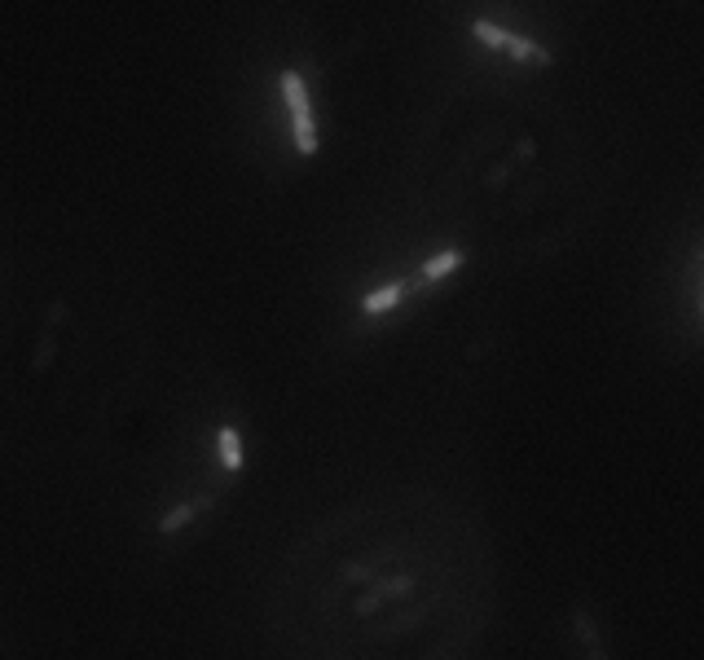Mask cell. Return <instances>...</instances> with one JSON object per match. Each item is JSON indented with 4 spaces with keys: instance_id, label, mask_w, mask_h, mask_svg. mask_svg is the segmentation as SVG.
Instances as JSON below:
<instances>
[{
    "instance_id": "obj_10",
    "label": "cell",
    "mask_w": 704,
    "mask_h": 660,
    "mask_svg": "<svg viewBox=\"0 0 704 660\" xmlns=\"http://www.w3.org/2000/svg\"><path fill=\"white\" fill-rule=\"evenodd\" d=\"M696 256H700V260H704V247H700V251H696Z\"/></svg>"
},
{
    "instance_id": "obj_8",
    "label": "cell",
    "mask_w": 704,
    "mask_h": 660,
    "mask_svg": "<svg viewBox=\"0 0 704 660\" xmlns=\"http://www.w3.org/2000/svg\"><path fill=\"white\" fill-rule=\"evenodd\" d=\"M506 53H511L515 62H528V66H550V53L542 44L528 40V36H515V31H511V40H506Z\"/></svg>"
},
{
    "instance_id": "obj_4",
    "label": "cell",
    "mask_w": 704,
    "mask_h": 660,
    "mask_svg": "<svg viewBox=\"0 0 704 660\" xmlns=\"http://www.w3.org/2000/svg\"><path fill=\"white\" fill-rule=\"evenodd\" d=\"M216 506V498L212 493H198V498H190V502H176V506H168V511L159 515V537H176V533H185L190 524H198V515H207Z\"/></svg>"
},
{
    "instance_id": "obj_3",
    "label": "cell",
    "mask_w": 704,
    "mask_h": 660,
    "mask_svg": "<svg viewBox=\"0 0 704 660\" xmlns=\"http://www.w3.org/2000/svg\"><path fill=\"white\" fill-rule=\"evenodd\" d=\"M568 634L577 638L581 656L586 660H608V643H603V630H599V616H594L586 603H577L568 616Z\"/></svg>"
},
{
    "instance_id": "obj_2",
    "label": "cell",
    "mask_w": 704,
    "mask_h": 660,
    "mask_svg": "<svg viewBox=\"0 0 704 660\" xmlns=\"http://www.w3.org/2000/svg\"><path fill=\"white\" fill-rule=\"evenodd\" d=\"M282 102H286V115H291V137H295V150L304 159H313L322 137H317V119H313V97H308V84L300 71H282Z\"/></svg>"
},
{
    "instance_id": "obj_6",
    "label": "cell",
    "mask_w": 704,
    "mask_h": 660,
    "mask_svg": "<svg viewBox=\"0 0 704 660\" xmlns=\"http://www.w3.org/2000/svg\"><path fill=\"white\" fill-rule=\"evenodd\" d=\"M462 264H467V251L462 247H445L436 251L432 260H423V269H418V286H432V282H445L449 273H458Z\"/></svg>"
},
{
    "instance_id": "obj_1",
    "label": "cell",
    "mask_w": 704,
    "mask_h": 660,
    "mask_svg": "<svg viewBox=\"0 0 704 660\" xmlns=\"http://www.w3.org/2000/svg\"><path fill=\"white\" fill-rule=\"evenodd\" d=\"M498 603L489 524L436 484H392L317 511L264 586L291 660H471Z\"/></svg>"
},
{
    "instance_id": "obj_5",
    "label": "cell",
    "mask_w": 704,
    "mask_h": 660,
    "mask_svg": "<svg viewBox=\"0 0 704 660\" xmlns=\"http://www.w3.org/2000/svg\"><path fill=\"white\" fill-rule=\"evenodd\" d=\"M216 462L229 471V476H238L242 467H247V440L234 423H220L216 427Z\"/></svg>"
},
{
    "instance_id": "obj_7",
    "label": "cell",
    "mask_w": 704,
    "mask_h": 660,
    "mask_svg": "<svg viewBox=\"0 0 704 660\" xmlns=\"http://www.w3.org/2000/svg\"><path fill=\"white\" fill-rule=\"evenodd\" d=\"M401 300H405V282H388V286H379V291H370L366 300H361V313H366V317H383V313H392Z\"/></svg>"
},
{
    "instance_id": "obj_9",
    "label": "cell",
    "mask_w": 704,
    "mask_h": 660,
    "mask_svg": "<svg viewBox=\"0 0 704 660\" xmlns=\"http://www.w3.org/2000/svg\"><path fill=\"white\" fill-rule=\"evenodd\" d=\"M471 31H476V40H480V44H489V49H506V40H511V31L493 27L489 18H476V22H471Z\"/></svg>"
}]
</instances>
